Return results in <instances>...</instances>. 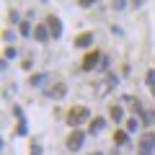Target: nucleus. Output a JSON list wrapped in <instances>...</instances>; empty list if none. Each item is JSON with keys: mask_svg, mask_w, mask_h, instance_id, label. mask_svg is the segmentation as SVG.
<instances>
[{"mask_svg": "<svg viewBox=\"0 0 155 155\" xmlns=\"http://www.w3.org/2000/svg\"><path fill=\"white\" fill-rule=\"evenodd\" d=\"M88 116H91V111L85 109V106H75V109L67 114V122L72 124V127H78V124H83V122H88Z\"/></svg>", "mask_w": 155, "mask_h": 155, "instance_id": "nucleus-1", "label": "nucleus"}, {"mask_svg": "<svg viewBox=\"0 0 155 155\" xmlns=\"http://www.w3.org/2000/svg\"><path fill=\"white\" fill-rule=\"evenodd\" d=\"M153 150H155V134H153V132H147L142 140H140L137 153H140V155H153Z\"/></svg>", "mask_w": 155, "mask_h": 155, "instance_id": "nucleus-2", "label": "nucleus"}, {"mask_svg": "<svg viewBox=\"0 0 155 155\" xmlns=\"http://www.w3.org/2000/svg\"><path fill=\"white\" fill-rule=\"evenodd\" d=\"M83 140H85V134L80 132V129H72V134L67 137V150H72V153L80 150V147H83Z\"/></svg>", "mask_w": 155, "mask_h": 155, "instance_id": "nucleus-3", "label": "nucleus"}, {"mask_svg": "<svg viewBox=\"0 0 155 155\" xmlns=\"http://www.w3.org/2000/svg\"><path fill=\"white\" fill-rule=\"evenodd\" d=\"M47 26H49V34H52V39H60V36H62V21H60L57 16L47 18Z\"/></svg>", "mask_w": 155, "mask_h": 155, "instance_id": "nucleus-4", "label": "nucleus"}, {"mask_svg": "<svg viewBox=\"0 0 155 155\" xmlns=\"http://www.w3.org/2000/svg\"><path fill=\"white\" fill-rule=\"evenodd\" d=\"M98 62H101V54L98 52H91V54H85V60H83V70H93Z\"/></svg>", "mask_w": 155, "mask_h": 155, "instance_id": "nucleus-5", "label": "nucleus"}, {"mask_svg": "<svg viewBox=\"0 0 155 155\" xmlns=\"http://www.w3.org/2000/svg\"><path fill=\"white\" fill-rule=\"evenodd\" d=\"M93 44V34H80V36L75 39V47H80V49H85V47Z\"/></svg>", "mask_w": 155, "mask_h": 155, "instance_id": "nucleus-6", "label": "nucleus"}, {"mask_svg": "<svg viewBox=\"0 0 155 155\" xmlns=\"http://www.w3.org/2000/svg\"><path fill=\"white\" fill-rule=\"evenodd\" d=\"M34 36H36V41H47L49 39V26H36L34 28Z\"/></svg>", "mask_w": 155, "mask_h": 155, "instance_id": "nucleus-7", "label": "nucleus"}, {"mask_svg": "<svg viewBox=\"0 0 155 155\" xmlns=\"http://www.w3.org/2000/svg\"><path fill=\"white\" fill-rule=\"evenodd\" d=\"M65 91H67V85H65V83H57V88H54V91H49V96H52V98H62V96H65Z\"/></svg>", "mask_w": 155, "mask_h": 155, "instance_id": "nucleus-8", "label": "nucleus"}, {"mask_svg": "<svg viewBox=\"0 0 155 155\" xmlns=\"http://www.w3.org/2000/svg\"><path fill=\"white\" fill-rule=\"evenodd\" d=\"M104 127H106V122H104V119H93V124H91V134H98Z\"/></svg>", "mask_w": 155, "mask_h": 155, "instance_id": "nucleus-9", "label": "nucleus"}, {"mask_svg": "<svg viewBox=\"0 0 155 155\" xmlns=\"http://www.w3.org/2000/svg\"><path fill=\"white\" fill-rule=\"evenodd\" d=\"M137 129H140V119H134V116H132V119L127 122V132H137Z\"/></svg>", "mask_w": 155, "mask_h": 155, "instance_id": "nucleus-10", "label": "nucleus"}, {"mask_svg": "<svg viewBox=\"0 0 155 155\" xmlns=\"http://www.w3.org/2000/svg\"><path fill=\"white\" fill-rule=\"evenodd\" d=\"M122 109H119V106H111V119H114V122H122Z\"/></svg>", "mask_w": 155, "mask_h": 155, "instance_id": "nucleus-11", "label": "nucleus"}, {"mask_svg": "<svg viewBox=\"0 0 155 155\" xmlns=\"http://www.w3.org/2000/svg\"><path fill=\"white\" fill-rule=\"evenodd\" d=\"M111 8L114 11H124L127 8V0H111Z\"/></svg>", "mask_w": 155, "mask_h": 155, "instance_id": "nucleus-12", "label": "nucleus"}, {"mask_svg": "<svg viewBox=\"0 0 155 155\" xmlns=\"http://www.w3.org/2000/svg\"><path fill=\"white\" fill-rule=\"evenodd\" d=\"M44 80H47V75H34V78H31V85H36V88H39Z\"/></svg>", "mask_w": 155, "mask_h": 155, "instance_id": "nucleus-13", "label": "nucleus"}, {"mask_svg": "<svg viewBox=\"0 0 155 155\" xmlns=\"http://www.w3.org/2000/svg\"><path fill=\"white\" fill-rule=\"evenodd\" d=\"M114 140H116L119 145H127V140H129V137H127V132H116V137H114Z\"/></svg>", "mask_w": 155, "mask_h": 155, "instance_id": "nucleus-14", "label": "nucleus"}, {"mask_svg": "<svg viewBox=\"0 0 155 155\" xmlns=\"http://www.w3.org/2000/svg\"><path fill=\"white\" fill-rule=\"evenodd\" d=\"M28 34H31V26L26 21H21V36H28Z\"/></svg>", "mask_w": 155, "mask_h": 155, "instance_id": "nucleus-15", "label": "nucleus"}, {"mask_svg": "<svg viewBox=\"0 0 155 155\" xmlns=\"http://www.w3.org/2000/svg\"><path fill=\"white\" fill-rule=\"evenodd\" d=\"M147 85L155 88V70H147Z\"/></svg>", "mask_w": 155, "mask_h": 155, "instance_id": "nucleus-16", "label": "nucleus"}, {"mask_svg": "<svg viewBox=\"0 0 155 155\" xmlns=\"http://www.w3.org/2000/svg\"><path fill=\"white\" fill-rule=\"evenodd\" d=\"M13 57H16V49H13V47H8V49H5V60H13Z\"/></svg>", "mask_w": 155, "mask_h": 155, "instance_id": "nucleus-17", "label": "nucleus"}, {"mask_svg": "<svg viewBox=\"0 0 155 155\" xmlns=\"http://www.w3.org/2000/svg\"><path fill=\"white\" fill-rule=\"evenodd\" d=\"M98 70H109V60H104V57H101V62H98Z\"/></svg>", "mask_w": 155, "mask_h": 155, "instance_id": "nucleus-18", "label": "nucleus"}, {"mask_svg": "<svg viewBox=\"0 0 155 155\" xmlns=\"http://www.w3.org/2000/svg\"><path fill=\"white\" fill-rule=\"evenodd\" d=\"M3 39H5V41H13V39H16V34H13V31H5V34H3Z\"/></svg>", "mask_w": 155, "mask_h": 155, "instance_id": "nucleus-19", "label": "nucleus"}, {"mask_svg": "<svg viewBox=\"0 0 155 155\" xmlns=\"http://www.w3.org/2000/svg\"><path fill=\"white\" fill-rule=\"evenodd\" d=\"M93 3H98V0H80V5H83V8H91Z\"/></svg>", "mask_w": 155, "mask_h": 155, "instance_id": "nucleus-20", "label": "nucleus"}, {"mask_svg": "<svg viewBox=\"0 0 155 155\" xmlns=\"http://www.w3.org/2000/svg\"><path fill=\"white\" fill-rule=\"evenodd\" d=\"M8 18H11V23H18V11H11V16H8Z\"/></svg>", "mask_w": 155, "mask_h": 155, "instance_id": "nucleus-21", "label": "nucleus"}, {"mask_svg": "<svg viewBox=\"0 0 155 155\" xmlns=\"http://www.w3.org/2000/svg\"><path fill=\"white\" fill-rule=\"evenodd\" d=\"M31 155H41V147H39V145H34V147H31Z\"/></svg>", "mask_w": 155, "mask_h": 155, "instance_id": "nucleus-22", "label": "nucleus"}, {"mask_svg": "<svg viewBox=\"0 0 155 155\" xmlns=\"http://www.w3.org/2000/svg\"><path fill=\"white\" fill-rule=\"evenodd\" d=\"M132 3H134V5H142V0H132Z\"/></svg>", "mask_w": 155, "mask_h": 155, "instance_id": "nucleus-23", "label": "nucleus"}, {"mask_svg": "<svg viewBox=\"0 0 155 155\" xmlns=\"http://www.w3.org/2000/svg\"><path fill=\"white\" fill-rule=\"evenodd\" d=\"M91 155H101V153H91Z\"/></svg>", "mask_w": 155, "mask_h": 155, "instance_id": "nucleus-24", "label": "nucleus"}, {"mask_svg": "<svg viewBox=\"0 0 155 155\" xmlns=\"http://www.w3.org/2000/svg\"><path fill=\"white\" fill-rule=\"evenodd\" d=\"M111 155H119V153H111Z\"/></svg>", "mask_w": 155, "mask_h": 155, "instance_id": "nucleus-25", "label": "nucleus"}, {"mask_svg": "<svg viewBox=\"0 0 155 155\" xmlns=\"http://www.w3.org/2000/svg\"><path fill=\"white\" fill-rule=\"evenodd\" d=\"M153 93H155V88H153Z\"/></svg>", "mask_w": 155, "mask_h": 155, "instance_id": "nucleus-26", "label": "nucleus"}, {"mask_svg": "<svg viewBox=\"0 0 155 155\" xmlns=\"http://www.w3.org/2000/svg\"><path fill=\"white\" fill-rule=\"evenodd\" d=\"M44 3H47V0H44Z\"/></svg>", "mask_w": 155, "mask_h": 155, "instance_id": "nucleus-27", "label": "nucleus"}]
</instances>
